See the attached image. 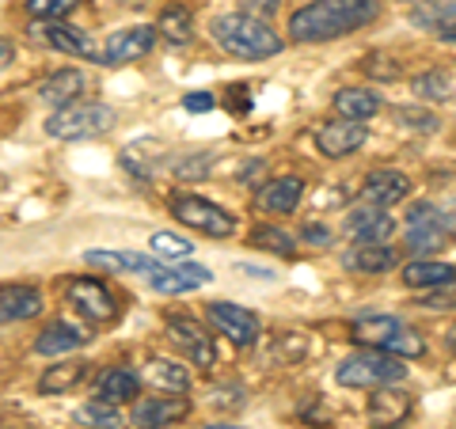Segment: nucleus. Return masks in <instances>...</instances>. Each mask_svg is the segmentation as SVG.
Returning <instances> with one entry per match:
<instances>
[{
  "label": "nucleus",
  "instance_id": "f257e3e1",
  "mask_svg": "<svg viewBox=\"0 0 456 429\" xmlns=\"http://www.w3.org/2000/svg\"><path fill=\"white\" fill-rule=\"evenodd\" d=\"M380 16V0H312L289 16V38L335 42L362 31Z\"/></svg>",
  "mask_w": 456,
  "mask_h": 429
},
{
  "label": "nucleus",
  "instance_id": "f03ea898",
  "mask_svg": "<svg viewBox=\"0 0 456 429\" xmlns=\"http://www.w3.org/2000/svg\"><path fill=\"white\" fill-rule=\"evenodd\" d=\"M209 35L228 57H236V61H266V57H278L285 50L281 35L266 20L251 16V12H224V16H213Z\"/></svg>",
  "mask_w": 456,
  "mask_h": 429
},
{
  "label": "nucleus",
  "instance_id": "7ed1b4c3",
  "mask_svg": "<svg viewBox=\"0 0 456 429\" xmlns=\"http://www.w3.org/2000/svg\"><path fill=\"white\" fill-rule=\"evenodd\" d=\"M456 239V202H415L407 213V247L426 259Z\"/></svg>",
  "mask_w": 456,
  "mask_h": 429
},
{
  "label": "nucleus",
  "instance_id": "20e7f679",
  "mask_svg": "<svg viewBox=\"0 0 456 429\" xmlns=\"http://www.w3.org/2000/svg\"><path fill=\"white\" fill-rule=\"evenodd\" d=\"M407 373V365L399 361V357L384 353V350H358L350 357H342L338 368H335V380L342 388H384V384H399Z\"/></svg>",
  "mask_w": 456,
  "mask_h": 429
},
{
  "label": "nucleus",
  "instance_id": "39448f33",
  "mask_svg": "<svg viewBox=\"0 0 456 429\" xmlns=\"http://www.w3.org/2000/svg\"><path fill=\"white\" fill-rule=\"evenodd\" d=\"M114 125V110L107 103H88L77 99L69 107H57L46 118V134L53 141H92L99 134H107Z\"/></svg>",
  "mask_w": 456,
  "mask_h": 429
},
{
  "label": "nucleus",
  "instance_id": "423d86ee",
  "mask_svg": "<svg viewBox=\"0 0 456 429\" xmlns=\"http://www.w3.org/2000/svg\"><path fill=\"white\" fill-rule=\"evenodd\" d=\"M171 217L183 228H194L198 236H213V239H228L236 232V217L224 206L209 202L202 194H175L171 198Z\"/></svg>",
  "mask_w": 456,
  "mask_h": 429
},
{
  "label": "nucleus",
  "instance_id": "0eeeda50",
  "mask_svg": "<svg viewBox=\"0 0 456 429\" xmlns=\"http://www.w3.org/2000/svg\"><path fill=\"white\" fill-rule=\"evenodd\" d=\"M31 38L50 46L57 53H69V57H80V61H103V46L80 27H69L65 20H31Z\"/></svg>",
  "mask_w": 456,
  "mask_h": 429
},
{
  "label": "nucleus",
  "instance_id": "6e6552de",
  "mask_svg": "<svg viewBox=\"0 0 456 429\" xmlns=\"http://www.w3.org/2000/svg\"><path fill=\"white\" fill-rule=\"evenodd\" d=\"M209 323L217 327L221 335H228V342H236V346H255L263 335V323L259 316H255L251 308L244 304H228V300H213V304L206 308Z\"/></svg>",
  "mask_w": 456,
  "mask_h": 429
},
{
  "label": "nucleus",
  "instance_id": "1a4fd4ad",
  "mask_svg": "<svg viewBox=\"0 0 456 429\" xmlns=\"http://www.w3.org/2000/svg\"><path fill=\"white\" fill-rule=\"evenodd\" d=\"M69 304H73L77 312L88 323H110L114 316H118V300H114V293L107 289L99 278H77L69 281Z\"/></svg>",
  "mask_w": 456,
  "mask_h": 429
},
{
  "label": "nucleus",
  "instance_id": "9d476101",
  "mask_svg": "<svg viewBox=\"0 0 456 429\" xmlns=\"http://www.w3.org/2000/svg\"><path fill=\"white\" fill-rule=\"evenodd\" d=\"M156 27L149 23H134V27H122L103 42V61L99 65H130L137 57H149L156 46Z\"/></svg>",
  "mask_w": 456,
  "mask_h": 429
},
{
  "label": "nucleus",
  "instance_id": "9b49d317",
  "mask_svg": "<svg viewBox=\"0 0 456 429\" xmlns=\"http://www.w3.org/2000/svg\"><path fill=\"white\" fill-rule=\"evenodd\" d=\"M167 338H171V346L187 353L198 368H213V361H217L213 338L206 335V327L198 320H191V316H171L167 320Z\"/></svg>",
  "mask_w": 456,
  "mask_h": 429
},
{
  "label": "nucleus",
  "instance_id": "f8f14e48",
  "mask_svg": "<svg viewBox=\"0 0 456 429\" xmlns=\"http://www.w3.org/2000/svg\"><path fill=\"white\" fill-rule=\"evenodd\" d=\"M369 141L365 122H350V118H331L316 130V149L327 160H342V156H354Z\"/></svg>",
  "mask_w": 456,
  "mask_h": 429
},
{
  "label": "nucleus",
  "instance_id": "ddd939ff",
  "mask_svg": "<svg viewBox=\"0 0 456 429\" xmlns=\"http://www.w3.org/2000/svg\"><path fill=\"white\" fill-rule=\"evenodd\" d=\"M213 281V270L202 263H179V266H156L149 274L152 293L160 296H179V293H194L202 285Z\"/></svg>",
  "mask_w": 456,
  "mask_h": 429
},
{
  "label": "nucleus",
  "instance_id": "4468645a",
  "mask_svg": "<svg viewBox=\"0 0 456 429\" xmlns=\"http://www.w3.org/2000/svg\"><path fill=\"white\" fill-rule=\"evenodd\" d=\"M411 410H415V395L407 388H392V384H384V388H373L369 395V422L377 429H399Z\"/></svg>",
  "mask_w": 456,
  "mask_h": 429
},
{
  "label": "nucleus",
  "instance_id": "2eb2a0df",
  "mask_svg": "<svg viewBox=\"0 0 456 429\" xmlns=\"http://www.w3.org/2000/svg\"><path fill=\"white\" fill-rule=\"evenodd\" d=\"M191 414V399H183L179 392H167V395H149L134 407V425L137 429H167L183 422Z\"/></svg>",
  "mask_w": 456,
  "mask_h": 429
},
{
  "label": "nucleus",
  "instance_id": "dca6fc26",
  "mask_svg": "<svg viewBox=\"0 0 456 429\" xmlns=\"http://www.w3.org/2000/svg\"><path fill=\"white\" fill-rule=\"evenodd\" d=\"M407 194H411V179L403 175V171H395V167H384V171H373V175L365 179V187H362V206L388 209V206H395V202H403Z\"/></svg>",
  "mask_w": 456,
  "mask_h": 429
},
{
  "label": "nucleus",
  "instance_id": "f3484780",
  "mask_svg": "<svg viewBox=\"0 0 456 429\" xmlns=\"http://www.w3.org/2000/svg\"><path fill=\"white\" fill-rule=\"evenodd\" d=\"M392 213H384L377 206H358V209H350L346 213V236L354 243H384L392 236Z\"/></svg>",
  "mask_w": 456,
  "mask_h": 429
},
{
  "label": "nucleus",
  "instance_id": "a211bd4d",
  "mask_svg": "<svg viewBox=\"0 0 456 429\" xmlns=\"http://www.w3.org/2000/svg\"><path fill=\"white\" fill-rule=\"evenodd\" d=\"M88 331H84L80 323H69V320H53L46 323V331L35 338V353L42 357H53V353H73L80 346H88Z\"/></svg>",
  "mask_w": 456,
  "mask_h": 429
},
{
  "label": "nucleus",
  "instance_id": "6ab92c4d",
  "mask_svg": "<svg viewBox=\"0 0 456 429\" xmlns=\"http://www.w3.org/2000/svg\"><path fill=\"white\" fill-rule=\"evenodd\" d=\"M84 263L99 266V270H110V274H145V278L160 266L156 255H141V251H88Z\"/></svg>",
  "mask_w": 456,
  "mask_h": 429
},
{
  "label": "nucleus",
  "instance_id": "aec40b11",
  "mask_svg": "<svg viewBox=\"0 0 456 429\" xmlns=\"http://www.w3.org/2000/svg\"><path fill=\"white\" fill-rule=\"evenodd\" d=\"M42 312V293L35 285H4L0 289V323H23Z\"/></svg>",
  "mask_w": 456,
  "mask_h": 429
},
{
  "label": "nucleus",
  "instance_id": "412c9836",
  "mask_svg": "<svg viewBox=\"0 0 456 429\" xmlns=\"http://www.w3.org/2000/svg\"><path fill=\"white\" fill-rule=\"evenodd\" d=\"M301 198H305V179H297V175H278V179L263 182L259 206H263L266 213H293L297 206H301Z\"/></svg>",
  "mask_w": 456,
  "mask_h": 429
},
{
  "label": "nucleus",
  "instance_id": "4be33fe9",
  "mask_svg": "<svg viewBox=\"0 0 456 429\" xmlns=\"http://www.w3.org/2000/svg\"><path fill=\"white\" fill-rule=\"evenodd\" d=\"M342 266L354 270V274H384V270L395 266V251L388 243H354L342 255Z\"/></svg>",
  "mask_w": 456,
  "mask_h": 429
},
{
  "label": "nucleus",
  "instance_id": "5701e85b",
  "mask_svg": "<svg viewBox=\"0 0 456 429\" xmlns=\"http://www.w3.org/2000/svg\"><path fill=\"white\" fill-rule=\"evenodd\" d=\"M84 92V73L80 69H57V73H50L46 80L38 84V99L50 107H69L77 103Z\"/></svg>",
  "mask_w": 456,
  "mask_h": 429
},
{
  "label": "nucleus",
  "instance_id": "b1692460",
  "mask_svg": "<svg viewBox=\"0 0 456 429\" xmlns=\"http://www.w3.org/2000/svg\"><path fill=\"white\" fill-rule=\"evenodd\" d=\"M411 23L434 35H452L456 31V0H422L411 8Z\"/></svg>",
  "mask_w": 456,
  "mask_h": 429
},
{
  "label": "nucleus",
  "instance_id": "393cba45",
  "mask_svg": "<svg viewBox=\"0 0 456 429\" xmlns=\"http://www.w3.org/2000/svg\"><path fill=\"white\" fill-rule=\"evenodd\" d=\"M141 395V376L134 368H107L103 376L95 380V399H103V403H130V399Z\"/></svg>",
  "mask_w": 456,
  "mask_h": 429
},
{
  "label": "nucleus",
  "instance_id": "a878e982",
  "mask_svg": "<svg viewBox=\"0 0 456 429\" xmlns=\"http://www.w3.org/2000/svg\"><path fill=\"white\" fill-rule=\"evenodd\" d=\"M331 107L338 118H350V122H369L373 114H380V95L369 92V88H338Z\"/></svg>",
  "mask_w": 456,
  "mask_h": 429
},
{
  "label": "nucleus",
  "instance_id": "bb28decb",
  "mask_svg": "<svg viewBox=\"0 0 456 429\" xmlns=\"http://www.w3.org/2000/svg\"><path fill=\"white\" fill-rule=\"evenodd\" d=\"M88 376V361H61V365H50L38 380V392L42 395H69L77 384Z\"/></svg>",
  "mask_w": 456,
  "mask_h": 429
},
{
  "label": "nucleus",
  "instance_id": "cd10ccee",
  "mask_svg": "<svg viewBox=\"0 0 456 429\" xmlns=\"http://www.w3.org/2000/svg\"><path fill=\"white\" fill-rule=\"evenodd\" d=\"M456 278V266L449 263H437V259H411L403 266V281L411 289H434V285Z\"/></svg>",
  "mask_w": 456,
  "mask_h": 429
},
{
  "label": "nucleus",
  "instance_id": "c85d7f7f",
  "mask_svg": "<svg viewBox=\"0 0 456 429\" xmlns=\"http://www.w3.org/2000/svg\"><path fill=\"white\" fill-rule=\"evenodd\" d=\"M156 35H160L167 46H187V42L194 38V16L187 8L171 4L160 12V23H156Z\"/></svg>",
  "mask_w": 456,
  "mask_h": 429
},
{
  "label": "nucleus",
  "instance_id": "c756f323",
  "mask_svg": "<svg viewBox=\"0 0 456 429\" xmlns=\"http://www.w3.org/2000/svg\"><path fill=\"white\" fill-rule=\"evenodd\" d=\"M399 327H403V320H395V316H362V320H354V342L380 350Z\"/></svg>",
  "mask_w": 456,
  "mask_h": 429
},
{
  "label": "nucleus",
  "instance_id": "7c9ffc66",
  "mask_svg": "<svg viewBox=\"0 0 456 429\" xmlns=\"http://www.w3.org/2000/svg\"><path fill=\"white\" fill-rule=\"evenodd\" d=\"M149 380L156 384V388L179 392V395L191 388V373L179 361H167V357H152V361H149Z\"/></svg>",
  "mask_w": 456,
  "mask_h": 429
},
{
  "label": "nucleus",
  "instance_id": "2f4dec72",
  "mask_svg": "<svg viewBox=\"0 0 456 429\" xmlns=\"http://www.w3.org/2000/svg\"><path fill=\"white\" fill-rule=\"evenodd\" d=\"M77 422L88 429H122V414L114 403H103V399H92V403L77 407Z\"/></svg>",
  "mask_w": 456,
  "mask_h": 429
},
{
  "label": "nucleus",
  "instance_id": "473e14b6",
  "mask_svg": "<svg viewBox=\"0 0 456 429\" xmlns=\"http://www.w3.org/2000/svg\"><path fill=\"white\" fill-rule=\"evenodd\" d=\"M380 350L392 353V357H399V361H415V357L426 353V338L415 331V327H399V331H395L388 342H384Z\"/></svg>",
  "mask_w": 456,
  "mask_h": 429
},
{
  "label": "nucleus",
  "instance_id": "72a5a7b5",
  "mask_svg": "<svg viewBox=\"0 0 456 429\" xmlns=\"http://www.w3.org/2000/svg\"><path fill=\"white\" fill-rule=\"evenodd\" d=\"M251 243H255V247H263V251H270V255H281V259H293V251H297V239L289 232H281V228H274V224H259V228H255Z\"/></svg>",
  "mask_w": 456,
  "mask_h": 429
},
{
  "label": "nucleus",
  "instance_id": "f704fd0d",
  "mask_svg": "<svg viewBox=\"0 0 456 429\" xmlns=\"http://www.w3.org/2000/svg\"><path fill=\"white\" fill-rule=\"evenodd\" d=\"M149 247H152V255H156V259H164V263H175V259H191L194 243H191L187 236H175V232H156Z\"/></svg>",
  "mask_w": 456,
  "mask_h": 429
},
{
  "label": "nucleus",
  "instance_id": "c9c22d12",
  "mask_svg": "<svg viewBox=\"0 0 456 429\" xmlns=\"http://www.w3.org/2000/svg\"><path fill=\"white\" fill-rule=\"evenodd\" d=\"M411 92L430 99V103H449L452 99V80L445 73H422V77L411 80Z\"/></svg>",
  "mask_w": 456,
  "mask_h": 429
},
{
  "label": "nucleus",
  "instance_id": "e433bc0d",
  "mask_svg": "<svg viewBox=\"0 0 456 429\" xmlns=\"http://www.w3.org/2000/svg\"><path fill=\"white\" fill-rule=\"evenodd\" d=\"M419 304L430 308V312H456V278L434 285V289H426Z\"/></svg>",
  "mask_w": 456,
  "mask_h": 429
},
{
  "label": "nucleus",
  "instance_id": "4c0bfd02",
  "mask_svg": "<svg viewBox=\"0 0 456 429\" xmlns=\"http://www.w3.org/2000/svg\"><path fill=\"white\" fill-rule=\"evenodd\" d=\"M80 0H27L31 20H65L69 12H77Z\"/></svg>",
  "mask_w": 456,
  "mask_h": 429
},
{
  "label": "nucleus",
  "instance_id": "58836bf2",
  "mask_svg": "<svg viewBox=\"0 0 456 429\" xmlns=\"http://www.w3.org/2000/svg\"><path fill=\"white\" fill-rule=\"evenodd\" d=\"M395 118L403 122V125H411V130H422V134H434L437 130V118L430 110H415V107H399L395 110Z\"/></svg>",
  "mask_w": 456,
  "mask_h": 429
},
{
  "label": "nucleus",
  "instance_id": "ea45409f",
  "mask_svg": "<svg viewBox=\"0 0 456 429\" xmlns=\"http://www.w3.org/2000/svg\"><path fill=\"white\" fill-rule=\"evenodd\" d=\"M301 239L312 243V247H327V243H331V228H327V224H305Z\"/></svg>",
  "mask_w": 456,
  "mask_h": 429
},
{
  "label": "nucleus",
  "instance_id": "a19ab883",
  "mask_svg": "<svg viewBox=\"0 0 456 429\" xmlns=\"http://www.w3.org/2000/svg\"><path fill=\"white\" fill-rule=\"evenodd\" d=\"M209 160H213V156H209V152L202 156V160H198V156H191V160H183V164L175 167V175H179V179H191V175H206V167H209Z\"/></svg>",
  "mask_w": 456,
  "mask_h": 429
},
{
  "label": "nucleus",
  "instance_id": "79ce46f5",
  "mask_svg": "<svg viewBox=\"0 0 456 429\" xmlns=\"http://www.w3.org/2000/svg\"><path fill=\"white\" fill-rule=\"evenodd\" d=\"M278 8H281V0H244V12H251V16H259V20L274 16Z\"/></svg>",
  "mask_w": 456,
  "mask_h": 429
},
{
  "label": "nucleus",
  "instance_id": "37998d69",
  "mask_svg": "<svg viewBox=\"0 0 456 429\" xmlns=\"http://www.w3.org/2000/svg\"><path fill=\"white\" fill-rule=\"evenodd\" d=\"M183 107H187V110H198V114H202V110H213V95H209V92H187V95H183Z\"/></svg>",
  "mask_w": 456,
  "mask_h": 429
},
{
  "label": "nucleus",
  "instance_id": "c03bdc74",
  "mask_svg": "<svg viewBox=\"0 0 456 429\" xmlns=\"http://www.w3.org/2000/svg\"><path fill=\"white\" fill-rule=\"evenodd\" d=\"M240 274H248V278H263V281H274V270H266V266H248V263H240Z\"/></svg>",
  "mask_w": 456,
  "mask_h": 429
},
{
  "label": "nucleus",
  "instance_id": "a18cd8bd",
  "mask_svg": "<svg viewBox=\"0 0 456 429\" xmlns=\"http://www.w3.org/2000/svg\"><path fill=\"white\" fill-rule=\"evenodd\" d=\"M8 61H16V46H12L8 38H0V69H4Z\"/></svg>",
  "mask_w": 456,
  "mask_h": 429
},
{
  "label": "nucleus",
  "instance_id": "49530a36",
  "mask_svg": "<svg viewBox=\"0 0 456 429\" xmlns=\"http://www.w3.org/2000/svg\"><path fill=\"white\" fill-rule=\"evenodd\" d=\"M445 342H449V350H456V323L449 327V335H445Z\"/></svg>",
  "mask_w": 456,
  "mask_h": 429
},
{
  "label": "nucleus",
  "instance_id": "de8ad7c7",
  "mask_svg": "<svg viewBox=\"0 0 456 429\" xmlns=\"http://www.w3.org/2000/svg\"><path fill=\"white\" fill-rule=\"evenodd\" d=\"M206 429H240V425H224V422H213V425H206Z\"/></svg>",
  "mask_w": 456,
  "mask_h": 429
},
{
  "label": "nucleus",
  "instance_id": "09e8293b",
  "mask_svg": "<svg viewBox=\"0 0 456 429\" xmlns=\"http://www.w3.org/2000/svg\"><path fill=\"white\" fill-rule=\"evenodd\" d=\"M445 42H452V46H456V31H452V35H445Z\"/></svg>",
  "mask_w": 456,
  "mask_h": 429
},
{
  "label": "nucleus",
  "instance_id": "8fccbe9b",
  "mask_svg": "<svg viewBox=\"0 0 456 429\" xmlns=\"http://www.w3.org/2000/svg\"><path fill=\"white\" fill-rule=\"evenodd\" d=\"M122 4H126V0H122Z\"/></svg>",
  "mask_w": 456,
  "mask_h": 429
}]
</instances>
